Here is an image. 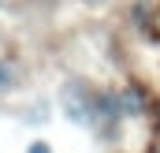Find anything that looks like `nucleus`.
I'll use <instances>...</instances> for the list:
<instances>
[{"mask_svg":"<svg viewBox=\"0 0 160 153\" xmlns=\"http://www.w3.org/2000/svg\"><path fill=\"white\" fill-rule=\"evenodd\" d=\"M11 82H15V71H11L8 64H0V90H8Z\"/></svg>","mask_w":160,"mask_h":153,"instance_id":"f257e3e1","label":"nucleus"},{"mask_svg":"<svg viewBox=\"0 0 160 153\" xmlns=\"http://www.w3.org/2000/svg\"><path fill=\"white\" fill-rule=\"evenodd\" d=\"M30 153H48V150H45V146H30Z\"/></svg>","mask_w":160,"mask_h":153,"instance_id":"f03ea898","label":"nucleus"}]
</instances>
